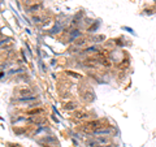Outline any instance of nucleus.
<instances>
[{"mask_svg": "<svg viewBox=\"0 0 156 147\" xmlns=\"http://www.w3.org/2000/svg\"><path fill=\"white\" fill-rule=\"evenodd\" d=\"M95 138H96L99 146H108V145H111V142H112L111 137H108V136H96Z\"/></svg>", "mask_w": 156, "mask_h": 147, "instance_id": "7ed1b4c3", "label": "nucleus"}, {"mask_svg": "<svg viewBox=\"0 0 156 147\" xmlns=\"http://www.w3.org/2000/svg\"><path fill=\"white\" fill-rule=\"evenodd\" d=\"M8 146H11V147H21L20 145H16V143H7Z\"/></svg>", "mask_w": 156, "mask_h": 147, "instance_id": "f3484780", "label": "nucleus"}, {"mask_svg": "<svg viewBox=\"0 0 156 147\" xmlns=\"http://www.w3.org/2000/svg\"><path fill=\"white\" fill-rule=\"evenodd\" d=\"M89 42V39H87V36H81V38H78L74 40V43H73V46L77 47V48H82L85 46L86 43Z\"/></svg>", "mask_w": 156, "mask_h": 147, "instance_id": "0eeeda50", "label": "nucleus"}, {"mask_svg": "<svg viewBox=\"0 0 156 147\" xmlns=\"http://www.w3.org/2000/svg\"><path fill=\"white\" fill-rule=\"evenodd\" d=\"M113 133H114V129L112 128V126L111 125H104L103 128L95 130L92 134L94 136H108V137H111Z\"/></svg>", "mask_w": 156, "mask_h": 147, "instance_id": "f03ea898", "label": "nucleus"}, {"mask_svg": "<svg viewBox=\"0 0 156 147\" xmlns=\"http://www.w3.org/2000/svg\"><path fill=\"white\" fill-rule=\"evenodd\" d=\"M99 147H114L113 145H108V146H99Z\"/></svg>", "mask_w": 156, "mask_h": 147, "instance_id": "a211bd4d", "label": "nucleus"}, {"mask_svg": "<svg viewBox=\"0 0 156 147\" xmlns=\"http://www.w3.org/2000/svg\"><path fill=\"white\" fill-rule=\"evenodd\" d=\"M105 36L104 35H100V36H95V38H92L94 42H101V40H104Z\"/></svg>", "mask_w": 156, "mask_h": 147, "instance_id": "dca6fc26", "label": "nucleus"}, {"mask_svg": "<svg viewBox=\"0 0 156 147\" xmlns=\"http://www.w3.org/2000/svg\"><path fill=\"white\" fill-rule=\"evenodd\" d=\"M40 8H42V4L40 3H33L30 7H27V12L29 13H35V12H38Z\"/></svg>", "mask_w": 156, "mask_h": 147, "instance_id": "9d476101", "label": "nucleus"}, {"mask_svg": "<svg viewBox=\"0 0 156 147\" xmlns=\"http://www.w3.org/2000/svg\"><path fill=\"white\" fill-rule=\"evenodd\" d=\"M17 92H18V95H21V96H29V95H33V89L25 85V86L20 87L17 90Z\"/></svg>", "mask_w": 156, "mask_h": 147, "instance_id": "20e7f679", "label": "nucleus"}, {"mask_svg": "<svg viewBox=\"0 0 156 147\" xmlns=\"http://www.w3.org/2000/svg\"><path fill=\"white\" fill-rule=\"evenodd\" d=\"M90 115L86 111H83V109H78V111H74V115H73V117L76 118V120H85V118H87Z\"/></svg>", "mask_w": 156, "mask_h": 147, "instance_id": "423d86ee", "label": "nucleus"}, {"mask_svg": "<svg viewBox=\"0 0 156 147\" xmlns=\"http://www.w3.org/2000/svg\"><path fill=\"white\" fill-rule=\"evenodd\" d=\"M40 113H43V108H35V109H33V111H27V115H40Z\"/></svg>", "mask_w": 156, "mask_h": 147, "instance_id": "ddd939ff", "label": "nucleus"}, {"mask_svg": "<svg viewBox=\"0 0 156 147\" xmlns=\"http://www.w3.org/2000/svg\"><path fill=\"white\" fill-rule=\"evenodd\" d=\"M99 47L98 46H92V47H89V48H86V50H83V52H82V54H95V55H98L99 54Z\"/></svg>", "mask_w": 156, "mask_h": 147, "instance_id": "9b49d317", "label": "nucleus"}, {"mask_svg": "<svg viewBox=\"0 0 156 147\" xmlns=\"http://www.w3.org/2000/svg\"><path fill=\"white\" fill-rule=\"evenodd\" d=\"M64 109L65 111H68V112L77 111L78 109V103L77 102H73V100H69V102H67V103L64 104Z\"/></svg>", "mask_w": 156, "mask_h": 147, "instance_id": "39448f33", "label": "nucleus"}, {"mask_svg": "<svg viewBox=\"0 0 156 147\" xmlns=\"http://www.w3.org/2000/svg\"><path fill=\"white\" fill-rule=\"evenodd\" d=\"M81 36H83V35H82V33H81L80 29H72L70 33H69V39L73 40V42H74L76 39L81 38Z\"/></svg>", "mask_w": 156, "mask_h": 147, "instance_id": "6e6552de", "label": "nucleus"}, {"mask_svg": "<svg viewBox=\"0 0 156 147\" xmlns=\"http://www.w3.org/2000/svg\"><path fill=\"white\" fill-rule=\"evenodd\" d=\"M103 122H101V120H91V121H87L86 124H83V129L87 132V130H91V134L95 132V130L103 128Z\"/></svg>", "mask_w": 156, "mask_h": 147, "instance_id": "f257e3e1", "label": "nucleus"}, {"mask_svg": "<svg viewBox=\"0 0 156 147\" xmlns=\"http://www.w3.org/2000/svg\"><path fill=\"white\" fill-rule=\"evenodd\" d=\"M43 22V17H40V16H33V23H40Z\"/></svg>", "mask_w": 156, "mask_h": 147, "instance_id": "2eb2a0df", "label": "nucleus"}, {"mask_svg": "<svg viewBox=\"0 0 156 147\" xmlns=\"http://www.w3.org/2000/svg\"><path fill=\"white\" fill-rule=\"evenodd\" d=\"M36 99H38V96L29 95V96H20L17 100L20 102V103H30V102H35Z\"/></svg>", "mask_w": 156, "mask_h": 147, "instance_id": "1a4fd4ad", "label": "nucleus"}, {"mask_svg": "<svg viewBox=\"0 0 156 147\" xmlns=\"http://www.w3.org/2000/svg\"><path fill=\"white\" fill-rule=\"evenodd\" d=\"M86 147H99V143H98L96 138H90V139L86 142Z\"/></svg>", "mask_w": 156, "mask_h": 147, "instance_id": "f8f14e48", "label": "nucleus"}, {"mask_svg": "<svg viewBox=\"0 0 156 147\" xmlns=\"http://www.w3.org/2000/svg\"><path fill=\"white\" fill-rule=\"evenodd\" d=\"M65 74H68L70 77H74V78H82L81 74H78V73H76V72H72V70H67L65 72Z\"/></svg>", "mask_w": 156, "mask_h": 147, "instance_id": "4468645a", "label": "nucleus"}]
</instances>
